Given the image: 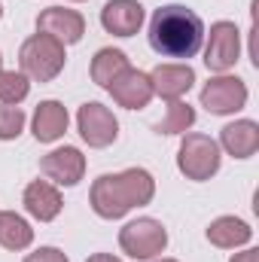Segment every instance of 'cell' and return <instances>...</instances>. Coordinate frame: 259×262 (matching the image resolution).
Instances as JSON below:
<instances>
[{
  "mask_svg": "<svg viewBox=\"0 0 259 262\" xmlns=\"http://www.w3.org/2000/svg\"><path fill=\"white\" fill-rule=\"evenodd\" d=\"M149 46L162 58H180V61L195 58L204 46L201 15L183 3L159 6L149 18Z\"/></svg>",
  "mask_w": 259,
  "mask_h": 262,
  "instance_id": "cell-1",
  "label": "cell"
},
{
  "mask_svg": "<svg viewBox=\"0 0 259 262\" xmlns=\"http://www.w3.org/2000/svg\"><path fill=\"white\" fill-rule=\"evenodd\" d=\"M156 195V180L146 168H125L119 174H101L92 183L89 204L101 220H122L128 210L149 204Z\"/></svg>",
  "mask_w": 259,
  "mask_h": 262,
  "instance_id": "cell-2",
  "label": "cell"
},
{
  "mask_svg": "<svg viewBox=\"0 0 259 262\" xmlns=\"http://www.w3.org/2000/svg\"><path fill=\"white\" fill-rule=\"evenodd\" d=\"M67 52L58 40H52L49 34H34L21 43L18 49V64L21 73L34 82H52L61 70H64Z\"/></svg>",
  "mask_w": 259,
  "mask_h": 262,
  "instance_id": "cell-3",
  "label": "cell"
},
{
  "mask_svg": "<svg viewBox=\"0 0 259 262\" xmlns=\"http://www.w3.org/2000/svg\"><path fill=\"white\" fill-rule=\"evenodd\" d=\"M223 162V149L210 134H198V131H186L177 149V168L186 180L204 183L220 171Z\"/></svg>",
  "mask_w": 259,
  "mask_h": 262,
  "instance_id": "cell-4",
  "label": "cell"
},
{
  "mask_svg": "<svg viewBox=\"0 0 259 262\" xmlns=\"http://www.w3.org/2000/svg\"><path fill=\"white\" fill-rule=\"evenodd\" d=\"M119 247L131 259H156L168 247V229L153 216H137L119 229Z\"/></svg>",
  "mask_w": 259,
  "mask_h": 262,
  "instance_id": "cell-5",
  "label": "cell"
},
{
  "mask_svg": "<svg viewBox=\"0 0 259 262\" xmlns=\"http://www.w3.org/2000/svg\"><path fill=\"white\" fill-rule=\"evenodd\" d=\"M247 98H250L247 82L238 76H229V73L210 76L201 89V107L213 116H232V113L244 110Z\"/></svg>",
  "mask_w": 259,
  "mask_h": 262,
  "instance_id": "cell-6",
  "label": "cell"
},
{
  "mask_svg": "<svg viewBox=\"0 0 259 262\" xmlns=\"http://www.w3.org/2000/svg\"><path fill=\"white\" fill-rule=\"evenodd\" d=\"M241 58V31L235 21H213L207 31L204 46V64L213 73H226Z\"/></svg>",
  "mask_w": 259,
  "mask_h": 262,
  "instance_id": "cell-7",
  "label": "cell"
},
{
  "mask_svg": "<svg viewBox=\"0 0 259 262\" xmlns=\"http://www.w3.org/2000/svg\"><path fill=\"white\" fill-rule=\"evenodd\" d=\"M76 128H79V137L92 149H104L119 137V119L113 116L110 107H104L98 101H89L76 110Z\"/></svg>",
  "mask_w": 259,
  "mask_h": 262,
  "instance_id": "cell-8",
  "label": "cell"
},
{
  "mask_svg": "<svg viewBox=\"0 0 259 262\" xmlns=\"http://www.w3.org/2000/svg\"><path fill=\"white\" fill-rule=\"evenodd\" d=\"M40 171L55 186H76L85 177V156L76 146H58L40 159Z\"/></svg>",
  "mask_w": 259,
  "mask_h": 262,
  "instance_id": "cell-9",
  "label": "cell"
},
{
  "mask_svg": "<svg viewBox=\"0 0 259 262\" xmlns=\"http://www.w3.org/2000/svg\"><path fill=\"white\" fill-rule=\"evenodd\" d=\"M37 34H49L52 40H58L61 46H73L82 40L85 34V18L76 9L67 6H49L37 15Z\"/></svg>",
  "mask_w": 259,
  "mask_h": 262,
  "instance_id": "cell-10",
  "label": "cell"
},
{
  "mask_svg": "<svg viewBox=\"0 0 259 262\" xmlns=\"http://www.w3.org/2000/svg\"><path fill=\"white\" fill-rule=\"evenodd\" d=\"M110 98L125 107V110H143L156 95H153V82H149V73L137 70V67H125L110 85H107Z\"/></svg>",
  "mask_w": 259,
  "mask_h": 262,
  "instance_id": "cell-11",
  "label": "cell"
},
{
  "mask_svg": "<svg viewBox=\"0 0 259 262\" xmlns=\"http://www.w3.org/2000/svg\"><path fill=\"white\" fill-rule=\"evenodd\" d=\"M149 82H153V95H159L162 101H180L195 85V70L186 61H174V64L168 61L153 67Z\"/></svg>",
  "mask_w": 259,
  "mask_h": 262,
  "instance_id": "cell-12",
  "label": "cell"
},
{
  "mask_svg": "<svg viewBox=\"0 0 259 262\" xmlns=\"http://www.w3.org/2000/svg\"><path fill=\"white\" fill-rule=\"evenodd\" d=\"M146 12L137 0H107L101 9V25L113 37H134L143 25Z\"/></svg>",
  "mask_w": 259,
  "mask_h": 262,
  "instance_id": "cell-13",
  "label": "cell"
},
{
  "mask_svg": "<svg viewBox=\"0 0 259 262\" xmlns=\"http://www.w3.org/2000/svg\"><path fill=\"white\" fill-rule=\"evenodd\" d=\"M21 204H25V210H28L34 220H40V223H52V220L61 213L64 198H61V192H58L55 183H49V180H31V183L25 186Z\"/></svg>",
  "mask_w": 259,
  "mask_h": 262,
  "instance_id": "cell-14",
  "label": "cell"
},
{
  "mask_svg": "<svg viewBox=\"0 0 259 262\" xmlns=\"http://www.w3.org/2000/svg\"><path fill=\"white\" fill-rule=\"evenodd\" d=\"M70 125V113L61 101H40L31 119V131L40 143H55L58 137H64Z\"/></svg>",
  "mask_w": 259,
  "mask_h": 262,
  "instance_id": "cell-15",
  "label": "cell"
},
{
  "mask_svg": "<svg viewBox=\"0 0 259 262\" xmlns=\"http://www.w3.org/2000/svg\"><path fill=\"white\" fill-rule=\"evenodd\" d=\"M220 149L232 159H250L259 149V125L253 119H235L220 131Z\"/></svg>",
  "mask_w": 259,
  "mask_h": 262,
  "instance_id": "cell-16",
  "label": "cell"
},
{
  "mask_svg": "<svg viewBox=\"0 0 259 262\" xmlns=\"http://www.w3.org/2000/svg\"><path fill=\"white\" fill-rule=\"evenodd\" d=\"M207 241L220 250H235V247H244L250 244L253 238V229L241 220V216H217L210 226H207Z\"/></svg>",
  "mask_w": 259,
  "mask_h": 262,
  "instance_id": "cell-17",
  "label": "cell"
},
{
  "mask_svg": "<svg viewBox=\"0 0 259 262\" xmlns=\"http://www.w3.org/2000/svg\"><path fill=\"white\" fill-rule=\"evenodd\" d=\"M31 244H34L31 223L15 210H0V247L18 253V250H28Z\"/></svg>",
  "mask_w": 259,
  "mask_h": 262,
  "instance_id": "cell-18",
  "label": "cell"
},
{
  "mask_svg": "<svg viewBox=\"0 0 259 262\" xmlns=\"http://www.w3.org/2000/svg\"><path fill=\"white\" fill-rule=\"evenodd\" d=\"M125 67L128 64V55L122 52V49H113V46H107V49H98L95 52V58H92V67H89V73H92V82L95 85H101V89H107Z\"/></svg>",
  "mask_w": 259,
  "mask_h": 262,
  "instance_id": "cell-19",
  "label": "cell"
},
{
  "mask_svg": "<svg viewBox=\"0 0 259 262\" xmlns=\"http://www.w3.org/2000/svg\"><path fill=\"white\" fill-rule=\"evenodd\" d=\"M192 125H195V110L180 98V101H168V110L156 122V131L159 134H186Z\"/></svg>",
  "mask_w": 259,
  "mask_h": 262,
  "instance_id": "cell-20",
  "label": "cell"
},
{
  "mask_svg": "<svg viewBox=\"0 0 259 262\" xmlns=\"http://www.w3.org/2000/svg\"><path fill=\"white\" fill-rule=\"evenodd\" d=\"M31 92V79L21 70H0V104L18 107Z\"/></svg>",
  "mask_w": 259,
  "mask_h": 262,
  "instance_id": "cell-21",
  "label": "cell"
},
{
  "mask_svg": "<svg viewBox=\"0 0 259 262\" xmlns=\"http://www.w3.org/2000/svg\"><path fill=\"white\" fill-rule=\"evenodd\" d=\"M25 122H28V116L21 107L0 104V140H15L25 131Z\"/></svg>",
  "mask_w": 259,
  "mask_h": 262,
  "instance_id": "cell-22",
  "label": "cell"
},
{
  "mask_svg": "<svg viewBox=\"0 0 259 262\" xmlns=\"http://www.w3.org/2000/svg\"><path fill=\"white\" fill-rule=\"evenodd\" d=\"M21 262H70V259H67V256L61 253V250H58V247H40V250L28 253V256H25Z\"/></svg>",
  "mask_w": 259,
  "mask_h": 262,
  "instance_id": "cell-23",
  "label": "cell"
},
{
  "mask_svg": "<svg viewBox=\"0 0 259 262\" xmlns=\"http://www.w3.org/2000/svg\"><path fill=\"white\" fill-rule=\"evenodd\" d=\"M229 262H259V250H256V247H247V250L235 253Z\"/></svg>",
  "mask_w": 259,
  "mask_h": 262,
  "instance_id": "cell-24",
  "label": "cell"
},
{
  "mask_svg": "<svg viewBox=\"0 0 259 262\" xmlns=\"http://www.w3.org/2000/svg\"><path fill=\"white\" fill-rule=\"evenodd\" d=\"M85 262H122V259L113 256V253H95V256H89Z\"/></svg>",
  "mask_w": 259,
  "mask_h": 262,
  "instance_id": "cell-25",
  "label": "cell"
},
{
  "mask_svg": "<svg viewBox=\"0 0 259 262\" xmlns=\"http://www.w3.org/2000/svg\"><path fill=\"white\" fill-rule=\"evenodd\" d=\"M156 262H177V259H156Z\"/></svg>",
  "mask_w": 259,
  "mask_h": 262,
  "instance_id": "cell-26",
  "label": "cell"
},
{
  "mask_svg": "<svg viewBox=\"0 0 259 262\" xmlns=\"http://www.w3.org/2000/svg\"><path fill=\"white\" fill-rule=\"evenodd\" d=\"M0 18H3V3H0Z\"/></svg>",
  "mask_w": 259,
  "mask_h": 262,
  "instance_id": "cell-27",
  "label": "cell"
},
{
  "mask_svg": "<svg viewBox=\"0 0 259 262\" xmlns=\"http://www.w3.org/2000/svg\"><path fill=\"white\" fill-rule=\"evenodd\" d=\"M70 3H82V0H70Z\"/></svg>",
  "mask_w": 259,
  "mask_h": 262,
  "instance_id": "cell-28",
  "label": "cell"
},
{
  "mask_svg": "<svg viewBox=\"0 0 259 262\" xmlns=\"http://www.w3.org/2000/svg\"><path fill=\"white\" fill-rule=\"evenodd\" d=\"M0 70H3V58H0Z\"/></svg>",
  "mask_w": 259,
  "mask_h": 262,
  "instance_id": "cell-29",
  "label": "cell"
}]
</instances>
